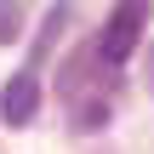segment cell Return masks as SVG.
<instances>
[{
    "mask_svg": "<svg viewBox=\"0 0 154 154\" xmlns=\"http://www.w3.org/2000/svg\"><path fill=\"white\" fill-rule=\"evenodd\" d=\"M11 34H17V6L0 0V40H11Z\"/></svg>",
    "mask_w": 154,
    "mask_h": 154,
    "instance_id": "obj_3",
    "label": "cell"
},
{
    "mask_svg": "<svg viewBox=\"0 0 154 154\" xmlns=\"http://www.w3.org/2000/svg\"><path fill=\"white\" fill-rule=\"evenodd\" d=\"M143 80H149V97H154V46H149V74Z\"/></svg>",
    "mask_w": 154,
    "mask_h": 154,
    "instance_id": "obj_4",
    "label": "cell"
},
{
    "mask_svg": "<svg viewBox=\"0 0 154 154\" xmlns=\"http://www.w3.org/2000/svg\"><path fill=\"white\" fill-rule=\"evenodd\" d=\"M143 17H149V0H120V6H114V17L103 23V63H126V57L137 51Z\"/></svg>",
    "mask_w": 154,
    "mask_h": 154,
    "instance_id": "obj_1",
    "label": "cell"
},
{
    "mask_svg": "<svg viewBox=\"0 0 154 154\" xmlns=\"http://www.w3.org/2000/svg\"><path fill=\"white\" fill-rule=\"evenodd\" d=\"M34 114H40V74H34V63H23L0 91V120L6 126H29Z\"/></svg>",
    "mask_w": 154,
    "mask_h": 154,
    "instance_id": "obj_2",
    "label": "cell"
}]
</instances>
